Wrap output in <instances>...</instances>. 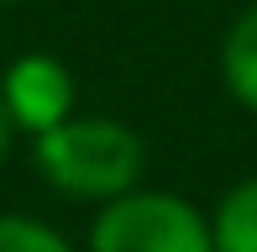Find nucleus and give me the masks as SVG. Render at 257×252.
<instances>
[{
	"label": "nucleus",
	"instance_id": "obj_1",
	"mask_svg": "<svg viewBox=\"0 0 257 252\" xmlns=\"http://www.w3.org/2000/svg\"><path fill=\"white\" fill-rule=\"evenodd\" d=\"M32 163H37L42 184L58 189L63 200L105 205V200L142 184L147 142H142L137 126H126L115 116L74 110L68 121H58V126L32 137Z\"/></svg>",
	"mask_w": 257,
	"mask_h": 252
},
{
	"label": "nucleus",
	"instance_id": "obj_2",
	"mask_svg": "<svg viewBox=\"0 0 257 252\" xmlns=\"http://www.w3.org/2000/svg\"><path fill=\"white\" fill-rule=\"evenodd\" d=\"M84 252H215L210 215L173 189H126L95 205Z\"/></svg>",
	"mask_w": 257,
	"mask_h": 252
},
{
	"label": "nucleus",
	"instance_id": "obj_3",
	"mask_svg": "<svg viewBox=\"0 0 257 252\" xmlns=\"http://www.w3.org/2000/svg\"><path fill=\"white\" fill-rule=\"evenodd\" d=\"M0 105L16 121V132L37 137V132H48V126L68 121L79 110V79L58 53H42V48L21 53L0 74Z\"/></svg>",
	"mask_w": 257,
	"mask_h": 252
},
{
	"label": "nucleus",
	"instance_id": "obj_4",
	"mask_svg": "<svg viewBox=\"0 0 257 252\" xmlns=\"http://www.w3.org/2000/svg\"><path fill=\"white\" fill-rule=\"evenodd\" d=\"M220 84H226V95L241 110L257 116V0L220 37Z\"/></svg>",
	"mask_w": 257,
	"mask_h": 252
},
{
	"label": "nucleus",
	"instance_id": "obj_5",
	"mask_svg": "<svg viewBox=\"0 0 257 252\" xmlns=\"http://www.w3.org/2000/svg\"><path fill=\"white\" fill-rule=\"evenodd\" d=\"M210 242L215 252H257V174L236 179L210 210Z\"/></svg>",
	"mask_w": 257,
	"mask_h": 252
},
{
	"label": "nucleus",
	"instance_id": "obj_6",
	"mask_svg": "<svg viewBox=\"0 0 257 252\" xmlns=\"http://www.w3.org/2000/svg\"><path fill=\"white\" fill-rule=\"evenodd\" d=\"M0 252H79L58 226H48L42 215L27 210H6L0 215Z\"/></svg>",
	"mask_w": 257,
	"mask_h": 252
},
{
	"label": "nucleus",
	"instance_id": "obj_7",
	"mask_svg": "<svg viewBox=\"0 0 257 252\" xmlns=\"http://www.w3.org/2000/svg\"><path fill=\"white\" fill-rule=\"evenodd\" d=\"M16 137H21V132H16V121H11V116H6V105H0V163L11 158V147H16Z\"/></svg>",
	"mask_w": 257,
	"mask_h": 252
},
{
	"label": "nucleus",
	"instance_id": "obj_8",
	"mask_svg": "<svg viewBox=\"0 0 257 252\" xmlns=\"http://www.w3.org/2000/svg\"><path fill=\"white\" fill-rule=\"evenodd\" d=\"M11 6H27V0H0V11H11Z\"/></svg>",
	"mask_w": 257,
	"mask_h": 252
}]
</instances>
